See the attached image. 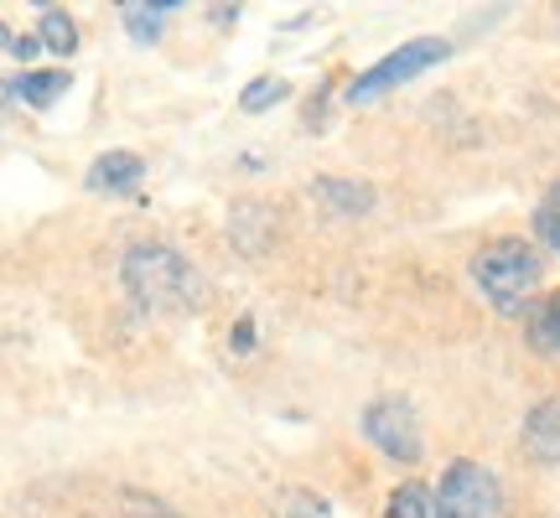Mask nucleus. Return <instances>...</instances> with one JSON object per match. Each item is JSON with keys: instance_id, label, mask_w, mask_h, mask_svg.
I'll list each match as a JSON object with an SVG mask.
<instances>
[{"instance_id": "1", "label": "nucleus", "mask_w": 560, "mask_h": 518, "mask_svg": "<svg viewBox=\"0 0 560 518\" xmlns=\"http://www.w3.org/2000/svg\"><path fill=\"white\" fill-rule=\"evenodd\" d=\"M120 280H125V291H130V301H136L140 311H151V317L202 311L208 306V280L172 244H136L120 264Z\"/></svg>"}, {"instance_id": "2", "label": "nucleus", "mask_w": 560, "mask_h": 518, "mask_svg": "<svg viewBox=\"0 0 560 518\" xmlns=\"http://www.w3.org/2000/svg\"><path fill=\"white\" fill-rule=\"evenodd\" d=\"M540 275H545V259L535 255V244L524 239H499L472 255V280H478V291L488 296V306L499 317H529Z\"/></svg>"}, {"instance_id": "3", "label": "nucleus", "mask_w": 560, "mask_h": 518, "mask_svg": "<svg viewBox=\"0 0 560 518\" xmlns=\"http://www.w3.org/2000/svg\"><path fill=\"white\" fill-rule=\"evenodd\" d=\"M452 58V42L446 37H410L405 47H395V52H384L369 73H359L353 79V89H348V104H369L380 99V94H389V89H400V83L420 79L425 68H436V62Z\"/></svg>"}, {"instance_id": "4", "label": "nucleus", "mask_w": 560, "mask_h": 518, "mask_svg": "<svg viewBox=\"0 0 560 518\" xmlns=\"http://www.w3.org/2000/svg\"><path fill=\"white\" fill-rule=\"evenodd\" d=\"M499 478L478 461H452L436 487V518H499Z\"/></svg>"}, {"instance_id": "5", "label": "nucleus", "mask_w": 560, "mask_h": 518, "mask_svg": "<svg viewBox=\"0 0 560 518\" xmlns=\"http://www.w3.org/2000/svg\"><path fill=\"white\" fill-rule=\"evenodd\" d=\"M363 436L374 440L389 461H400V467L420 461V420L405 399H374L363 410Z\"/></svg>"}, {"instance_id": "6", "label": "nucleus", "mask_w": 560, "mask_h": 518, "mask_svg": "<svg viewBox=\"0 0 560 518\" xmlns=\"http://www.w3.org/2000/svg\"><path fill=\"white\" fill-rule=\"evenodd\" d=\"M524 451L540 467H560V399H540L524 415Z\"/></svg>"}, {"instance_id": "7", "label": "nucleus", "mask_w": 560, "mask_h": 518, "mask_svg": "<svg viewBox=\"0 0 560 518\" xmlns=\"http://www.w3.org/2000/svg\"><path fill=\"white\" fill-rule=\"evenodd\" d=\"M140 177H145V161H140L136 151H104V156H94V166H89V187H94V192H130Z\"/></svg>"}, {"instance_id": "8", "label": "nucleus", "mask_w": 560, "mask_h": 518, "mask_svg": "<svg viewBox=\"0 0 560 518\" xmlns=\"http://www.w3.org/2000/svg\"><path fill=\"white\" fill-rule=\"evenodd\" d=\"M5 89H11V99L32 104V109H47V104L62 99V89H73V79H68L62 68H26V73L11 79Z\"/></svg>"}, {"instance_id": "9", "label": "nucleus", "mask_w": 560, "mask_h": 518, "mask_svg": "<svg viewBox=\"0 0 560 518\" xmlns=\"http://www.w3.org/2000/svg\"><path fill=\"white\" fill-rule=\"evenodd\" d=\"M312 198H327L332 202V213L342 219H359L374 208V187H363V181H342V177H317L312 181Z\"/></svg>"}, {"instance_id": "10", "label": "nucleus", "mask_w": 560, "mask_h": 518, "mask_svg": "<svg viewBox=\"0 0 560 518\" xmlns=\"http://www.w3.org/2000/svg\"><path fill=\"white\" fill-rule=\"evenodd\" d=\"M182 0H125L120 16H125V32L136 42H156L161 37V21L177 11Z\"/></svg>"}, {"instance_id": "11", "label": "nucleus", "mask_w": 560, "mask_h": 518, "mask_svg": "<svg viewBox=\"0 0 560 518\" xmlns=\"http://www.w3.org/2000/svg\"><path fill=\"white\" fill-rule=\"evenodd\" d=\"M529 342L540 353H550V358H560V291L535 301V311H529Z\"/></svg>"}, {"instance_id": "12", "label": "nucleus", "mask_w": 560, "mask_h": 518, "mask_svg": "<svg viewBox=\"0 0 560 518\" xmlns=\"http://www.w3.org/2000/svg\"><path fill=\"white\" fill-rule=\"evenodd\" d=\"M384 518H436V493H431V487H420V482H405V487L389 493Z\"/></svg>"}, {"instance_id": "13", "label": "nucleus", "mask_w": 560, "mask_h": 518, "mask_svg": "<svg viewBox=\"0 0 560 518\" xmlns=\"http://www.w3.org/2000/svg\"><path fill=\"white\" fill-rule=\"evenodd\" d=\"M37 37L47 42V52H58V58H73V52H79V26H73L68 11H58V5H47V11H42Z\"/></svg>"}, {"instance_id": "14", "label": "nucleus", "mask_w": 560, "mask_h": 518, "mask_svg": "<svg viewBox=\"0 0 560 518\" xmlns=\"http://www.w3.org/2000/svg\"><path fill=\"white\" fill-rule=\"evenodd\" d=\"M285 94H291V83H285V79H255L240 94V109H244V115H265V109H270V104H280Z\"/></svg>"}, {"instance_id": "15", "label": "nucleus", "mask_w": 560, "mask_h": 518, "mask_svg": "<svg viewBox=\"0 0 560 518\" xmlns=\"http://www.w3.org/2000/svg\"><path fill=\"white\" fill-rule=\"evenodd\" d=\"M535 234L560 255V181H550V192H545L540 208H535Z\"/></svg>"}, {"instance_id": "16", "label": "nucleus", "mask_w": 560, "mask_h": 518, "mask_svg": "<svg viewBox=\"0 0 560 518\" xmlns=\"http://www.w3.org/2000/svg\"><path fill=\"white\" fill-rule=\"evenodd\" d=\"M276 518H332V508H327V498H317V493H285L280 498V514Z\"/></svg>"}, {"instance_id": "17", "label": "nucleus", "mask_w": 560, "mask_h": 518, "mask_svg": "<svg viewBox=\"0 0 560 518\" xmlns=\"http://www.w3.org/2000/svg\"><path fill=\"white\" fill-rule=\"evenodd\" d=\"M42 47H47V42L37 37V32H26V37H16V32H5V52H11V58H21V62H32L42 52Z\"/></svg>"}, {"instance_id": "18", "label": "nucleus", "mask_w": 560, "mask_h": 518, "mask_svg": "<svg viewBox=\"0 0 560 518\" xmlns=\"http://www.w3.org/2000/svg\"><path fill=\"white\" fill-rule=\"evenodd\" d=\"M229 348H234V353H249V348H255V321L244 317L240 327H234V332H229Z\"/></svg>"}]
</instances>
